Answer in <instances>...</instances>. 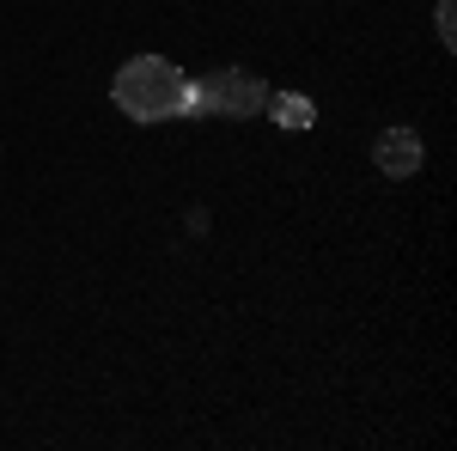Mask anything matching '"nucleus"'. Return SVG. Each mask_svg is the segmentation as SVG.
Returning a JSON list of instances; mask_svg holds the SVG:
<instances>
[{
    "label": "nucleus",
    "mask_w": 457,
    "mask_h": 451,
    "mask_svg": "<svg viewBox=\"0 0 457 451\" xmlns=\"http://www.w3.org/2000/svg\"><path fill=\"white\" fill-rule=\"evenodd\" d=\"M439 43H457V0H439Z\"/></svg>",
    "instance_id": "5"
},
{
    "label": "nucleus",
    "mask_w": 457,
    "mask_h": 451,
    "mask_svg": "<svg viewBox=\"0 0 457 451\" xmlns=\"http://www.w3.org/2000/svg\"><path fill=\"white\" fill-rule=\"evenodd\" d=\"M262 110H269L281 129H293V135H305V129L317 122V104L305 98V92H269V104H262Z\"/></svg>",
    "instance_id": "4"
},
{
    "label": "nucleus",
    "mask_w": 457,
    "mask_h": 451,
    "mask_svg": "<svg viewBox=\"0 0 457 451\" xmlns=\"http://www.w3.org/2000/svg\"><path fill=\"white\" fill-rule=\"evenodd\" d=\"M116 110L135 116V122H165V116H183L189 110V73L171 68L165 55H135L129 68L116 73Z\"/></svg>",
    "instance_id": "1"
},
{
    "label": "nucleus",
    "mask_w": 457,
    "mask_h": 451,
    "mask_svg": "<svg viewBox=\"0 0 457 451\" xmlns=\"http://www.w3.org/2000/svg\"><path fill=\"white\" fill-rule=\"evenodd\" d=\"M269 104V86L245 68L208 73V79H189V110L183 116H262Z\"/></svg>",
    "instance_id": "2"
},
{
    "label": "nucleus",
    "mask_w": 457,
    "mask_h": 451,
    "mask_svg": "<svg viewBox=\"0 0 457 451\" xmlns=\"http://www.w3.org/2000/svg\"><path fill=\"white\" fill-rule=\"evenodd\" d=\"M372 165H378L385 177H415L427 165L421 135H415V129H385V135H378V146H372Z\"/></svg>",
    "instance_id": "3"
}]
</instances>
